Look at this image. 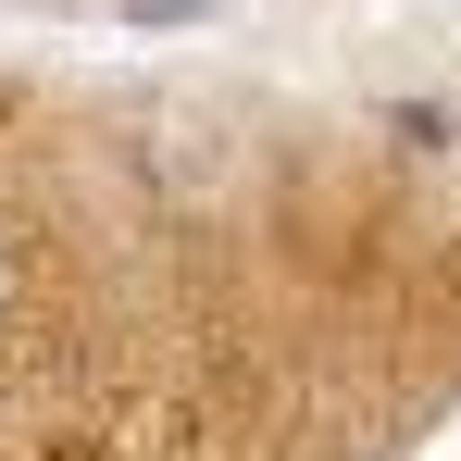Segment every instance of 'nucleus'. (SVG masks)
I'll use <instances>...</instances> for the list:
<instances>
[{"mask_svg": "<svg viewBox=\"0 0 461 461\" xmlns=\"http://www.w3.org/2000/svg\"><path fill=\"white\" fill-rule=\"evenodd\" d=\"M0 287H13V275H0Z\"/></svg>", "mask_w": 461, "mask_h": 461, "instance_id": "f257e3e1", "label": "nucleus"}]
</instances>
